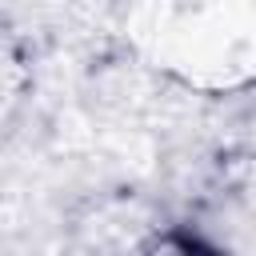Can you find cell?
I'll list each match as a JSON object with an SVG mask.
<instances>
[{
    "mask_svg": "<svg viewBox=\"0 0 256 256\" xmlns=\"http://www.w3.org/2000/svg\"><path fill=\"white\" fill-rule=\"evenodd\" d=\"M156 52L196 80L232 84L256 72V0H152Z\"/></svg>",
    "mask_w": 256,
    "mask_h": 256,
    "instance_id": "cell-1",
    "label": "cell"
}]
</instances>
